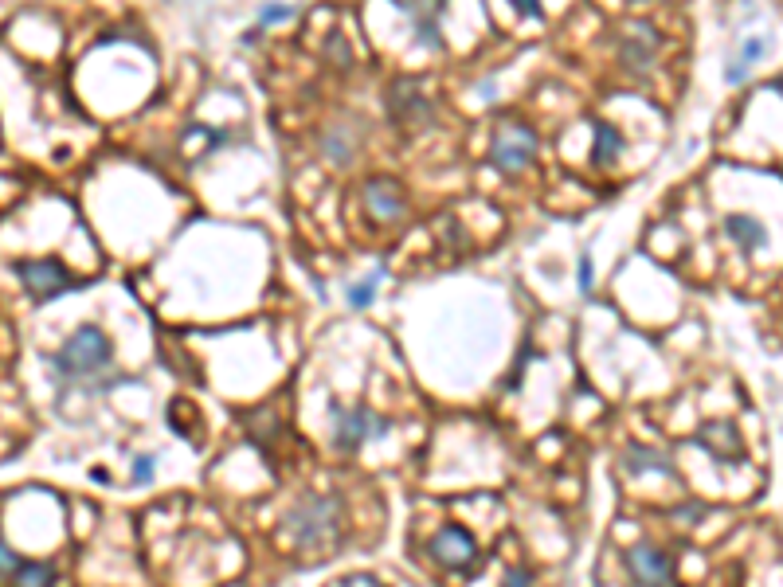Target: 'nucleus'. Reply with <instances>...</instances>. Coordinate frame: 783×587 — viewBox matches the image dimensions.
Returning <instances> with one entry per match:
<instances>
[{
  "label": "nucleus",
  "instance_id": "a211bd4d",
  "mask_svg": "<svg viewBox=\"0 0 783 587\" xmlns=\"http://www.w3.org/2000/svg\"><path fill=\"white\" fill-rule=\"evenodd\" d=\"M16 587H55V568L51 564H20Z\"/></svg>",
  "mask_w": 783,
  "mask_h": 587
},
{
  "label": "nucleus",
  "instance_id": "7ed1b4c3",
  "mask_svg": "<svg viewBox=\"0 0 783 587\" xmlns=\"http://www.w3.org/2000/svg\"><path fill=\"white\" fill-rule=\"evenodd\" d=\"M329 415H333V443L341 447V451H361L365 443L372 439H380V435H388V419L384 415H376L369 407H345V404H329Z\"/></svg>",
  "mask_w": 783,
  "mask_h": 587
},
{
  "label": "nucleus",
  "instance_id": "39448f33",
  "mask_svg": "<svg viewBox=\"0 0 783 587\" xmlns=\"http://www.w3.org/2000/svg\"><path fill=\"white\" fill-rule=\"evenodd\" d=\"M16 274H20L24 290H28L36 302H51V298L75 290V278L63 271V263H55V259H20V263H16Z\"/></svg>",
  "mask_w": 783,
  "mask_h": 587
},
{
  "label": "nucleus",
  "instance_id": "b1692460",
  "mask_svg": "<svg viewBox=\"0 0 783 587\" xmlns=\"http://www.w3.org/2000/svg\"><path fill=\"white\" fill-rule=\"evenodd\" d=\"M502 587H533V576H529L525 568H509L506 580H502Z\"/></svg>",
  "mask_w": 783,
  "mask_h": 587
},
{
  "label": "nucleus",
  "instance_id": "f3484780",
  "mask_svg": "<svg viewBox=\"0 0 783 587\" xmlns=\"http://www.w3.org/2000/svg\"><path fill=\"white\" fill-rule=\"evenodd\" d=\"M322 153L329 161H337V165H345L349 157H353V134H345V130H329L322 137Z\"/></svg>",
  "mask_w": 783,
  "mask_h": 587
},
{
  "label": "nucleus",
  "instance_id": "f8f14e48",
  "mask_svg": "<svg viewBox=\"0 0 783 587\" xmlns=\"http://www.w3.org/2000/svg\"><path fill=\"white\" fill-rule=\"evenodd\" d=\"M400 12H408L415 20V40L423 47H439V16H443V4H431V8H419V4H400Z\"/></svg>",
  "mask_w": 783,
  "mask_h": 587
},
{
  "label": "nucleus",
  "instance_id": "4be33fe9",
  "mask_svg": "<svg viewBox=\"0 0 783 587\" xmlns=\"http://www.w3.org/2000/svg\"><path fill=\"white\" fill-rule=\"evenodd\" d=\"M576 278H580V290L588 294V290H592V282H596V267H592V259H588V255H580V267H576Z\"/></svg>",
  "mask_w": 783,
  "mask_h": 587
},
{
  "label": "nucleus",
  "instance_id": "a878e982",
  "mask_svg": "<svg viewBox=\"0 0 783 587\" xmlns=\"http://www.w3.org/2000/svg\"><path fill=\"white\" fill-rule=\"evenodd\" d=\"M776 91H783V79H780V83H776Z\"/></svg>",
  "mask_w": 783,
  "mask_h": 587
},
{
  "label": "nucleus",
  "instance_id": "20e7f679",
  "mask_svg": "<svg viewBox=\"0 0 783 587\" xmlns=\"http://www.w3.org/2000/svg\"><path fill=\"white\" fill-rule=\"evenodd\" d=\"M537 153V134L521 122H502L494 130V141H490V161L502 169V173H521Z\"/></svg>",
  "mask_w": 783,
  "mask_h": 587
},
{
  "label": "nucleus",
  "instance_id": "4468645a",
  "mask_svg": "<svg viewBox=\"0 0 783 587\" xmlns=\"http://www.w3.org/2000/svg\"><path fill=\"white\" fill-rule=\"evenodd\" d=\"M764 51H768V40H764V36L744 40L740 51H737V59H733V63H729V71H725V79H729V83H744V79H748V71H752V63H756Z\"/></svg>",
  "mask_w": 783,
  "mask_h": 587
},
{
  "label": "nucleus",
  "instance_id": "1a4fd4ad",
  "mask_svg": "<svg viewBox=\"0 0 783 587\" xmlns=\"http://www.w3.org/2000/svg\"><path fill=\"white\" fill-rule=\"evenodd\" d=\"M658 32L650 28V24H631L623 36H619V59H623V67L627 71H646L650 63H654V55H658Z\"/></svg>",
  "mask_w": 783,
  "mask_h": 587
},
{
  "label": "nucleus",
  "instance_id": "423d86ee",
  "mask_svg": "<svg viewBox=\"0 0 783 587\" xmlns=\"http://www.w3.org/2000/svg\"><path fill=\"white\" fill-rule=\"evenodd\" d=\"M388 118L400 122L404 130H419L435 118V110H431V98L423 94V87L415 79H396L388 87Z\"/></svg>",
  "mask_w": 783,
  "mask_h": 587
},
{
  "label": "nucleus",
  "instance_id": "5701e85b",
  "mask_svg": "<svg viewBox=\"0 0 783 587\" xmlns=\"http://www.w3.org/2000/svg\"><path fill=\"white\" fill-rule=\"evenodd\" d=\"M153 466H157V458L153 454H145L134 462V482H153Z\"/></svg>",
  "mask_w": 783,
  "mask_h": 587
},
{
  "label": "nucleus",
  "instance_id": "9b49d317",
  "mask_svg": "<svg viewBox=\"0 0 783 587\" xmlns=\"http://www.w3.org/2000/svg\"><path fill=\"white\" fill-rule=\"evenodd\" d=\"M697 447L713 454L717 462H737L740 458V435H737V423L729 419H717V423H705L701 435H697Z\"/></svg>",
  "mask_w": 783,
  "mask_h": 587
},
{
  "label": "nucleus",
  "instance_id": "412c9836",
  "mask_svg": "<svg viewBox=\"0 0 783 587\" xmlns=\"http://www.w3.org/2000/svg\"><path fill=\"white\" fill-rule=\"evenodd\" d=\"M20 572V556L8 548V541L0 537V576H16Z\"/></svg>",
  "mask_w": 783,
  "mask_h": 587
},
{
  "label": "nucleus",
  "instance_id": "6e6552de",
  "mask_svg": "<svg viewBox=\"0 0 783 587\" xmlns=\"http://www.w3.org/2000/svg\"><path fill=\"white\" fill-rule=\"evenodd\" d=\"M627 568H631L639 587H674V560L658 544L627 548Z\"/></svg>",
  "mask_w": 783,
  "mask_h": 587
},
{
  "label": "nucleus",
  "instance_id": "ddd939ff",
  "mask_svg": "<svg viewBox=\"0 0 783 587\" xmlns=\"http://www.w3.org/2000/svg\"><path fill=\"white\" fill-rule=\"evenodd\" d=\"M725 235L737 243L740 251H760L768 243V227L760 220H752V216H729L725 220Z\"/></svg>",
  "mask_w": 783,
  "mask_h": 587
},
{
  "label": "nucleus",
  "instance_id": "393cba45",
  "mask_svg": "<svg viewBox=\"0 0 783 587\" xmlns=\"http://www.w3.org/2000/svg\"><path fill=\"white\" fill-rule=\"evenodd\" d=\"M513 8H517V12H525V16H541V8H537L533 0H517Z\"/></svg>",
  "mask_w": 783,
  "mask_h": 587
},
{
  "label": "nucleus",
  "instance_id": "dca6fc26",
  "mask_svg": "<svg viewBox=\"0 0 783 587\" xmlns=\"http://www.w3.org/2000/svg\"><path fill=\"white\" fill-rule=\"evenodd\" d=\"M627 466H631V470H658V474H670V458L650 451V447H631V451H627Z\"/></svg>",
  "mask_w": 783,
  "mask_h": 587
},
{
  "label": "nucleus",
  "instance_id": "f03ea898",
  "mask_svg": "<svg viewBox=\"0 0 783 587\" xmlns=\"http://www.w3.org/2000/svg\"><path fill=\"white\" fill-rule=\"evenodd\" d=\"M51 364H55L63 376H91V372H98V368L110 364V341H106V333H102L98 325H79V329L67 337V345L51 357Z\"/></svg>",
  "mask_w": 783,
  "mask_h": 587
},
{
  "label": "nucleus",
  "instance_id": "aec40b11",
  "mask_svg": "<svg viewBox=\"0 0 783 587\" xmlns=\"http://www.w3.org/2000/svg\"><path fill=\"white\" fill-rule=\"evenodd\" d=\"M294 16H298V8H290V4H282V8H263V12H259V28H271V24L294 20Z\"/></svg>",
  "mask_w": 783,
  "mask_h": 587
},
{
  "label": "nucleus",
  "instance_id": "6ab92c4d",
  "mask_svg": "<svg viewBox=\"0 0 783 587\" xmlns=\"http://www.w3.org/2000/svg\"><path fill=\"white\" fill-rule=\"evenodd\" d=\"M372 294H376V278L357 282V286L349 290V306H353V310H365V306H372Z\"/></svg>",
  "mask_w": 783,
  "mask_h": 587
},
{
  "label": "nucleus",
  "instance_id": "f257e3e1",
  "mask_svg": "<svg viewBox=\"0 0 783 587\" xmlns=\"http://www.w3.org/2000/svg\"><path fill=\"white\" fill-rule=\"evenodd\" d=\"M341 521H345L341 497L310 494L286 509V517L278 525V537L286 544H294L298 552H310V548H322L333 537H341Z\"/></svg>",
  "mask_w": 783,
  "mask_h": 587
},
{
  "label": "nucleus",
  "instance_id": "9d476101",
  "mask_svg": "<svg viewBox=\"0 0 783 587\" xmlns=\"http://www.w3.org/2000/svg\"><path fill=\"white\" fill-rule=\"evenodd\" d=\"M365 208L376 220H400L404 216V196H400V184L388 181V177H372L365 184Z\"/></svg>",
  "mask_w": 783,
  "mask_h": 587
},
{
  "label": "nucleus",
  "instance_id": "2eb2a0df",
  "mask_svg": "<svg viewBox=\"0 0 783 587\" xmlns=\"http://www.w3.org/2000/svg\"><path fill=\"white\" fill-rule=\"evenodd\" d=\"M619 153H623V137H619V130H611L607 122H599L596 145H592V161H596V165H607V161H615Z\"/></svg>",
  "mask_w": 783,
  "mask_h": 587
},
{
  "label": "nucleus",
  "instance_id": "0eeeda50",
  "mask_svg": "<svg viewBox=\"0 0 783 587\" xmlns=\"http://www.w3.org/2000/svg\"><path fill=\"white\" fill-rule=\"evenodd\" d=\"M427 552H431L443 568H451V572H470V564L478 560V544H474V537H470L462 525L439 529V533L427 541Z\"/></svg>",
  "mask_w": 783,
  "mask_h": 587
}]
</instances>
